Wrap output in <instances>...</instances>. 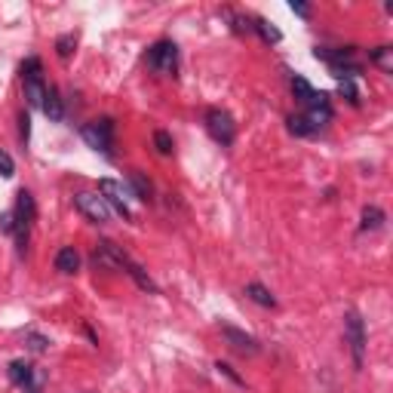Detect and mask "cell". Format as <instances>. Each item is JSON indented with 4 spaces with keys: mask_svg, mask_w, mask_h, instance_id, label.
I'll use <instances>...</instances> for the list:
<instances>
[{
    "mask_svg": "<svg viewBox=\"0 0 393 393\" xmlns=\"http://www.w3.org/2000/svg\"><path fill=\"white\" fill-rule=\"evenodd\" d=\"M40 74H43L40 59L22 62V89H25V101L31 108H43V99H46V83Z\"/></svg>",
    "mask_w": 393,
    "mask_h": 393,
    "instance_id": "6",
    "label": "cell"
},
{
    "mask_svg": "<svg viewBox=\"0 0 393 393\" xmlns=\"http://www.w3.org/2000/svg\"><path fill=\"white\" fill-rule=\"evenodd\" d=\"M292 92H295V99L301 101L304 108H329V92L314 89L304 77H292Z\"/></svg>",
    "mask_w": 393,
    "mask_h": 393,
    "instance_id": "11",
    "label": "cell"
},
{
    "mask_svg": "<svg viewBox=\"0 0 393 393\" xmlns=\"http://www.w3.org/2000/svg\"><path fill=\"white\" fill-rule=\"evenodd\" d=\"M145 62H148V68L157 74H175L179 71V46L172 40H157L151 50L145 52Z\"/></svg>",
    "mask_w": 393,
    "mask_h": 393,
    "instance_id": "7",
    "label": "cell"
},
{
    "mask_svg": "<svg viewBox=\"0 0 393 393\" xmlns=\"http://www.w3.org/2000/svg\"><path fill=\"white\" fill-rule=\"evenodd\" d=\"M92 261H96V265H101V267H111V270H123L126 277L135 279L138 289H145V292H151V295H160V286H157L154 279L148 277V270L142 265H135V261L129 258L126 252L117 246V243H111V240L96 243V249H92Z\"/></svg>",
    "mask_w": 393,
    "mask_h": 393,
    "instance_id": "1",
    "label": "cell"
},
{
    "mask_svg": "<svg viewBox=\"0 0 393 393\" xmlns=\"http://www.w3.org/2000/svg\"><path fill=\"white\" fill-rule=\"evenodd\" d=\"M25 344H28V350H34V353H43L46 348H50V338L40 332H28L25 335Z\"/></svg>",
    "mask_w": 393,
    "mask_h": 393,
    "instance_id": "23",
    "label": "cell"
},
{
    "mask_svg": "<svg viewBox=\"0 0 393 393\" xmlns=\"http://www.w3.org/2000/svg\"><path fill=\"white\" fill-rule=\"evenodd\" d=\"M252 31H258L265 43H279V40H283L279 28H274V25L267 22V18H252Z\"/></svg>",
    "mask_w": 393,
    "mask_h": 393,
    "instance_id": "19",
    "label": "cell"
},
{
    "mask_svg": "<svg viewBox=\"0 0 393 393\" xmlns=\"http://www.w3.org/2000/svg\"><path fill=\"white\" fill-rule=\"evenodd\" d=\"M289 9H292L295 16H301V18H311L314 16V9L307 6V4H301V0H292V4H289Z\"/></svg>",
    "mask_w": 393,
    "mask_h": 393,
    "instance_id": "30",
    "label": "cell"
},
{
    "mask_svg": "<svg viewBox=\"0 0 393 393\" xmlns=\"http://www.w3.org/2000/svg\"><path fill=\"white\" fill-rule=\"evenodd\" d=\"M43 114L50 117V120H62L65 117V105H62V96H59V89H46V99H43Z\"/></svg>",
    "mask_w": 393,
    "mask_h": 393,
    "instance_id": "16",
    "label": "cell"
},
{
    "mask_svg": "<svg viewBox=\"0 0 393 393\" xmlns=\"http://www.w3.org/2000/svg\"><path fill=\"white\" fill-rule=\"evenodd\" d=\"M344 341L350 348V357H353V369H362L366 362V323L357 311H348L344 314Z\"/></svg>",
    "mask_w": 393,
    "mask_h": 393,
    "instance_id": "3",
    "label": "cell"
},
{
    "mask_svg": "<svg viewBox=\"0 0 393 393\" xmlns=\"http://www.w3.org/2000/svg\"><path fill=\"white\" fill-rule=\"evenodd\" d=\"M74 50H77V34H62L59 40H55V52H59V59H71Z\"/></svg>",
    "mask_w": 393,
    "mask_h": 393,
    "instance_id": "22",
    "label": "cell"
},
{
    "mask_svg": "<svg viewBox=\"0 0 393 393\" xmlns=\"http://www.w3.org/2000/svg\"><path fill=\"white\" fill-rule=\"evenodd\" d=\"M13 175H16L13 157H9L6 151H0V179H13Z\"/></svg>",
    "mask_w": 393,
    "mask_h": 393,
    "instance_id": "25",
    "label": "cell"
},
{
    "mask_svg": "<svg viewBox=\"0 0 393 393\" xmlns=\"http://www.w3.org/2000/svg\"><path fill=\"white\" fill-rule=\"evenodd\" d=\"M246 298H252V301L261 304V307H277L274 292H270L267 286H261V283H246Z\"/></svg>",
    "mask_w": 393,
    "mask_h": 393,
    "instance_id": "15",
    "label": "cell"
},
{
    "mask_svg": "<svg viewBox=\"0 0 393 393\" xmlns=\"http://www.w3.org/2000/svg\"><path fill=\"white\" fill-rule=\"evenodd\" d=\"M316 59H323L332 68V74L338 80H353L362 74V65L353 59V46H344V50H329V46H316L314 50Z\"/></svg>",
    "mask_w": 393,
    "mask_h": 393,
    "instance_id": "2",
    "label": "cell"
},
{
    "mask_svg": "<svg viewBox=\"0 0 393 393\" xmlns=\"http://www.w3.org/2000/svg\"><path fill=\"white\" fill-rule=\"evenodd\" d=\"M221 335H224V341H228L233 350H237V353H243V357H255V353L261 350L258 338H252L249 332L237 329V326H221Z\"/></svg>",
    "mask_w": 393,
    "mask_h": 393,
    "instance_id": "10",
    "label": "cell"
},
{
    "mask_svg": "<svg viewBox=\"0 0 393 393\" xmlns=\"http://www.w3.org/2000/svg\"><path fill=\"white\" fill-rule=\"evenodd\" d=\"M55 270H59V274H77V270H80L77 249H74V246L59 249V255H55Z\"/></svg>",
    "mask_w": 393,
    "mask_h": 393,
    "instance_id": "14",
    "label": "cell"
},
{
    "mask_svg": "<svg viewBox=\"0 0 393 393\" xmlns=\"http://www.w3.org/2000/svg\"><path fill=\"white\" fill-rule=\"evenodd\" d=\"M74 206H77L80 215H87L92 224H105L111 218V206L105 203V196H99V194L80 191L77 196H74Z\"/></svg>",
    "mask_w": 393,
    "mask_h": 393,
    "instance_id": "9",
    "label": "cell"
},
{
    "mask_svg": "<svg viewBox=\"0 0 393 393\" xmlns=\"http://www.w3.org/2000/svg\"><path fill=\"white\" fill-rule=\"evenodd\" d=\"M80 135H83V142H87L92 151H99L105 157L114 154V120H111V117L92 120V123H87L80 129Z\"/></svg>",
    "mask_w": 393,
    "mask_h": 393,
    "instance_id": "5",
    "label": "cell"
},
{
    "mask_svg": "<svg viewBox=\"0 0 393 393\" xmlns=\"http://www.w3.org/2000/svg\"><path fill=\"white\" fill-rule=\"evenodd\" d=\"M372 62H375L381 71L390 74L393 71V50H390V46H378V50H372Z\"/></svg>",
    "mask_w": 393,
    "mask_h": 393,
    "instance_id": "21",
    "label": "cell"
},
{
    "mask_svg": "<svg viewBox=\"0 0 393 393\" xmlns=\"http://www.w3.org/2000/svg\"><path fill=\"white\" fill-rule=\"evenodd\" d=\"M360 218H362V221H360V228H362V231H378L381 224H384L387 215H384V209H378V206H366Z\"/></svg>",
    "mask_w": 393,
    "mask_h": 393,
    "instance_id": "17",
    "label": "cell"
},
{
    "mask_svg": "<svg viewBox=\"0 0 393 393\" xmlns=\"http://www.w3.org/2000/svg\"><path fill=\"white\" fill-rule=\"evenodd\" d=\"M0 231L9 233V237L16 233V218H13V212H4V215H0Z\"/></svg>",
    "mask_w": 393,
    "mask_h": 393,
    "instance_id": "29",
    "label": "cell"
},
{
    "mask_svg": "<svg viewBox=\"0 0 393 393\" xmlns=\"http://www.w3.org/2000/svg\"><path fill=\"white\" fill-rule=\"evenodd\" d=\"M9 381L18 387H25L28 393H34V369L25 360H13L9 362Z\"/></svg>",
    "mask_w": 393,
    "mask_h": 393,
    "instance_id": "13",
    "label": "cell"
},
{
    "mask_svg": "<svg viewBox=\"0 0 393 393\" xmlns=\"http://www.w3.org/2000/svg\"><path fill=\"white\" fill-rule=\"evenodd\" d=\"M154 145H157V151H160L163 157H170L172 154V135L170 133H166V129H157V133H154Z\"/></svg>",
    "mask_w": 393,
    "mask_h": 393,
    "instance_id": "24",
    "label": "cell"
},
{
    "mask_svg": "<svg viewBox=\"0 0 393 393\" xmlns=\"http://www.w3.org/2000/svg\"><path fill=\"white\" fill-rule=\"evenodd\" d=\"M286 123H289V133H292V135H298V138H304V135H314V126L307 123V117H304V114H292V117L286 120Z\"/></svg>",
    "mask_w": 393,
    "mask_h": 393,
    "instance_id": "20",
    "label": "cell"
},
{
    "mask_svg": "<svg viewBox=\"0 0 393 393\" xmlns=\"http://www.w3.org/2000/svg\"><path fill=\"white\" fill-rule=\"evenodd\" d=\"M13 218H16V243H18V252L25 255V246H28V233H31V224L37 218V206H34V196L28 191H18L16 194V209H13Z\"/></svg>",
    "mask_w": 393,
    "mask_h": 393,
    "instance_id": "4",
    "label": "cell"
},
{
    "mask_svg": "<svg viewBox=\"0 0 393 393\" xmlns=\"http://www.w3.org/2000/svg\"><path fill=\"white\" fill-rule=\"evenodd\" d=\"M215 369H218V375L231 378V381H233V384H237V387H246V381H243V378L237 375V372H233V369L228 366V362H215Z\"/></svg>",
    "mask_w": 393,
    "mask_h": 393,
    "instance_id": "27",
    "label": "cell"
},
{
    "mask_svg": "<svg viewBox=\"0 0 393 393\" xmlns=\"http://www.w3.org/2000/svg\"><path fill=\"white\" fill-rule=\"evenodd\" d=\"M203 120H206V129H209V135H212L221 148L233 145V138H237V123H233V117L228 114V111H221V108H209Z\"/></svg>",
    "mask_w": 393,
    "mask_h": 393,
    "instance_id": "8",
    "label": "cell"
},
{
    "mask_svg": "<svg viewBox=\"0 0 393 393\" xmlns=\"http://www.w3.org/2000/svg\"><path fill=\"white\" fill-rule=\"evenodd\" d=\"M129 184H133V194H135L142 203H148V200H151V194H154V191H151V182L145 179V172L133 170V172H129Z\"/></svg>",
    "mask_w": 393,
    "mask_h": 393,
    "instance_id": "18",
    "label": "cell"
},
{
    "mask_svg": "<svg viewBox=\"0 0 393 393\" xmlns=\"http://www.w3.org/2000/svg\"><path fill=\"white\" fill-rule=\"evenodd\" d=\"M18 138H22V145L31 142V117H28L25 111L18 114Z\"/></svg>",
    "mask_w": 393,
    "mask_h": 393,
    "instance_id": "26",
    "label": "cell"
},
{
    "mask_svg": "<svg viewBox=\"0 0 393 393\" xmlns=\"http://www.w3.org/2000/svg\"><path fill=\"white\" fill-rule=\"evenodd\" d=\"M99 191L105 194V203H108L117 215H123V218H133V212H129V206H126V196H123V188H120L114 179H101V182H99Z\"/></svg>",
    "mask_w": 393,
    "mask_h": 393,
    "instance_id": "12",
    "label": "cell"
},
{
    "mask_svg": "<svg viewBox=\"0 0 393 393\" xmlns=\"http://www.w3.org/2000/svg\"><path fill=\"white\" fill-rule=\"evenodd\" d=\"M341 96H348V101L350 105H360V92H357V87H353V80H341Z\"/></svg>",
    "mask_w": 393,
    "mask_h": 393,
    "instance_id": "28",
    "label": "cell"
}]
</instances>
